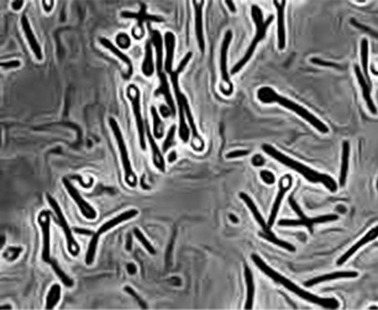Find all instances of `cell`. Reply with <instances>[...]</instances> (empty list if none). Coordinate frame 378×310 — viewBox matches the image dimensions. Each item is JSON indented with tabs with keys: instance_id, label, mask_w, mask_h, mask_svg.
I'll list each match as a JSON object with an SVG mask.
<instances>
[{
	"instance_id": "obj_1",
	"label": "cell",
	"mask_w": 378,
	"mask_h": 310,
	"mask_svg": "<svg viewBox=\"0 0 378 310\" xmlns=\"http://www.w3.org/2000/svg\"><path fill=\"white\" fill-rule=\"evenodd\" d=\"M251 259H252V261L255 262V265L260 268V271H262L264 275L268 276L269 278L273 279L275 282H277V283L282 284L286 289H288L289 292L297 294L298 297L304 299V300L309 301V303H313L319 306H322V308H325V309H338L339 308V301L336 300V299L320 298V297H316V295L311 294V293L307 292V290H303L302 288L296 286V284H294L292 281H289L288 278H286V277H283L278 272H276L275 270H272V268L269 267L268 265H266V262H264L263 260H262L260 256H257L256 253H253L252 256H251Z\"/></svg>"
},
{
	"instance_id": "obj_2",
	"label": "cell",
	"mask_w": 378,
	"mask_h": 310,
	"mask_svg": "<svg viewBox=\"0 0 378 310\" xmlns=\"http://www.w3.org/2000/svg\"><path fill=\"white\" fill-rule=\"evenodd\" d=\"M262 149H263L267 154H269V156L273 157V159L277 160L278 162L282 163V165L287 166V167L292 168V170H294L296 172L302 174L305 179H308V181L311 182V183H322L325 187L328 188V189L330 190V192H336V190H338V184H336V182L334 181L331 177L327 176V174H321V173L316 172V171L311 170V168L307 167V166H304V165H302V163L289 159L288 156H286V154H283L282 152H280L278 149H276L275 147H272V146H269V145H263L262 146Z\"/></svg>"
},
{
	"instance_id": "obj_3",
	"label": "cell",
	"mask_w": 378,
	"mask_h": 310,
	"mask_svg": "<svg viewBox=\"0 0 378 310\" xmlns=\"http://www.w3.org/2000/svg\"><path fill=\"white\" fill-rule=\"evenodd\" d=\"M257 98H258V100L264 104L278 103L280 105H282V107L287 108V109L294 112L297 115H299L300 118L304 119V120H307L308 123L311 124V125L315 127L319 132H322V134H328V132H329L328 126L325 125L324 123H321V121H320L316 116H314L311 113H309L307 109L300 107L299 104L294 103V101L289 100V99L284 98V96H281L280 94L276 93L272 88H269V87L260 88L257 92Z\"/></svg>"
},
{
	"instance_id": "obj_4",
	"label": "cell",
	"mask_w": 378,
	"mask_h": 310,
	"mask_svg": "<svg viewBox=\"0 0 378 310\" xmlns=\"http://www.w3.org/2000/svg\"><path fill=\"white\" fill-rule=\"evenodd\" d=\"M251 15H252L253 23H255V25H256L255 37H253L252 42L250 43V46H248L246 54L244 55V57H242L241 60H240L239 62H237L235 66H234L233 69H231V74L239 73V72L245 67V65H246L248 61L251 60V57H252V55H253V52H255L256 47H257L258 43H260L261 41L264 38V36H266V32H267V29H268V26L271 25L273 19H275V16L269 15L268 18L266 19V20H263V13H262L260 7H257V5H252V8H251Z\"/></svg>"
},
{
	"instance_id": "obj_5",
	"label": "cell",
	"mask_w": 378,
	"mask_h": 310,
	"mask_svg": "<svg viewBox=\"0 0 378 310\" xmlns=\"http://www.w3.org/2000/svg\"><path fill=\"white\" fill-rule=\"evenodd\" d=\"M151 32V42L154 46V49H156V71L157 74H158V79H159V88L154 92V95H162L165 96L166 103H167L168 108L172 112V115L176 114V107H175V101H173L172 95H171V89H170V84H168L167 77H166V73L164 72L165 69V63H164V51H162V37L161 34H159L157 30H152L151 26H148Z\"/></svg>"
},
{
	"instance_id": "obj_6",
	"label": "cell",
	"mask_w": 378,
	"mask_h": 310,
	"mask_svg": "<svg viewBox=\"0 0 378 310\" xmlns=\"http://www.w3.org/2000/svg\"><path fill=\"white\" fill-rule=\"evenodd\" d=\"M193 54L192 52H188L186 56L183 57V60L181 61V63L178 65V67L176 71L171 72V82H172V87H173V92H175L176 95V100H177L178 104V112H179V137L182 138L183 142H188L189 137H190V129L187 124V118H186V113H184V107H183V96L184 94L181 92V88H179V82H178V77L182 72L184 71V68L187 67L188 62L192 58Z\"/></svg>"
},
{
	"instance_id": "obj_7",
	"label": "cell",
	"mask_w": 378,
	"mask_h": 310,
	"mask_svg": "<svg viewBox=\"0 0 378 310\" xmlns=\"http://www.w3.org/2000/svg\"><path fill=\"white\" fill-rule=\"evenodd\" d=\"M109 125L110 127H112V131H113V134H114L115 140H117V143H118L119 152H120L121 165H123L124 173H125V183L128 184L129 187L135 188L137 185V177H136V174H135L134 170H132L131 161H130V159H129L128 147H126L123 132H121L120 126H119L118 121L115 120L114 118L109 119Z\"/></svg>"
},
{
	"instance_id": "obj_8",
	"label": "cell",
	"mask_w": 378,
	"mask_h": 310,
	"mask_svg": "<svg viewBox=\"0 0 378 310\" xmlns=\"http://www.w3.org/2000/svg\"><path fill=\"white\" fill-rule=\"evenodd\" d=\"M240 198H241L242 200L245 201V204H246L248 209H250V212L252 213V215H253V218H255V220L257 221L258 225L261 226V229H262V231L260 232V236L261 237H263V239L267 240V241L275 243V245L280 246V247L286 248V250L291 251V252H294V251H296V247H294L293 245H291V243H289V242L283 241V240L278 239V237L276 236L275 234H273L271 228H269V226H268V224H267L266 221H264L263 217H262V215H261L260 210L257 209L256 204L253 203L252 199H251L250 196H248L246 194V193H240Z\"/></svg>"
},
{
	"instance_id": "obj_9",
	"label": "cell",
	"mask_w": 378,
	"mask_h": 310,
	"mask_svg": "<svg viewBox=\"0 0 378 310\" xmlns=\"http://www.w3.org/2000/svg\"><path fill=\"white\" fill-rule=\"evenodd\" d=\"M289 204L293 208V210L296 212V214L299 219H297V220H286V219H282V220L278 221V225L280 226H307L309 231L313 232V226L315 225V224L330 223V221H335L339 219L338 215L335 214L321 215V217L316 218H308L305 217L304 213L302 212V209H300L299 205L297 204V201L294 200L293 198H289Z\"/></svg>"
},
{
	"instance_id": "obj_10",
	"label": "cell",
	"mask_w": 378,
	"mask_h": 310,
	"mask_svg": "<svg viewBox=\"0 0 378 310\" xmlns=\"http://www.w3.org/2000/svg\"><path fill=\"white\" fill-rule=\"evenodd\" d=\"M231 40H233V32L231 30H228L225 32L224 40L222 42L220 47V76H222V84H220L219 89L224 95L229 96L234 92L233 83L230 81V74L228 71V52L230 48Z\"/></svg>"
},
{
	"instance_id": "obj_11",
	"label": "cell",
	"mask_w": 378,
	"mask_h": 310,
	"mask_svg": "<svg viewBox=\"0 0 378 310\" xmlns=\"http://www.w3.org/2000/svg\"><path fill=\"white\" fill-rule=\"evenodd\" d=\"M46 198H47V201H48L49 206L52 208L53 213H55V214H56L57 223H59L61 228H62L63 234H65L66 240H67L68 252H70L71 256H73V257L78 256L79 252H81V247H79L78 242H77L76 239H74L73 232H72V229L70 228V225H68L67 220H66L65 214H63L62 209H61V206L59 205V203H57L56 199H55L53 196H51L49 194H46Z\"/></svg>"
},
{
	"instance_id": "obj_12",
	"label": "cell",
	"mask_w": 378,
	"mask_h": 310,
	"mask_svg": "<svg viewBox=\"0 0 378 310\" xmlns=\"http://www.w3.org/2000/svg\"><path fill=\"white\" fill-rule=\"evenodd\" d=\"M126 95H128L129 100H130V103H131L132 110H134L137 131H139L140 146H141L142 149H146V140H145L146 127H145V124H143V119L141 114V94H140V89L137 88V85H135V84L128 85Z\"/></svg>"
},
{
	"instance_id": "obj_13",
	"label": "cell",
	"mask_w": 378,
	"mask_h": 310,
	"mask_svg": "<svg viewBox=\"0 0 378 310\" xmlns=\"http://www.w3.org/2000/svg\"><path fill=\"white\" fill-rule=\"evenodd\" d=\"M51 215L49 210H42L37 217V223L42 232V261L51 260Z\"/></svg>"
},
{
	"instance_id": "obj_14",
	"label": "cell",
	"mask_w": 378,
	"mask_h": 310,
	"mask_svg": "<svg viewBox=\"0 0 378 310\" xmlns=\"http://www.w3.org/2000/svg\"><path fill=\"white\" fill-rule=\"evenodd\" d=\"M121 16L123 18H132L136 19L137 24L135 25L134 30H132V36H134L136 40H140V38L143 37L145 35V30H143V21H154V23H162L164 19L161 16L157 15H150L146 12V5L142 4L141 9H140L139 13H130V12H123L121 13Z\"/></svg>"
},
{
	"instance_id": "obj_15",
	"label": "cell",
	"mask_w": 378,
	"mask_h": 310,
	"mask_svg": "<svg viewBox=\"0 0 378 310\" xmlns=\"http://www.w3.org/2000/svg\"><path fill=\"white\" fill-rule=\"evenodd\" d=\"M63 184H65L66 189H67L68 194L71 195V198L76 201L77 206L79 208V212L82 213V215L88 220H95L96 219V212L95 209L85 200L84 198L81 195V193L77 190V188L72 184V182L68 178H63L62 179Z\"/></svg>"
},
{
	"instance_id": "obj_16",
	"label": "cell",
	"mask_w": 378,
	"mask_h": 310,
	"mask_svg": "<svg viewBox=\"0 0 378 310\" xmlns=\"http://www.w3.org/2000/svg\"><path fill=\"white\" fill-rule=\"evenodd\" d=\"M182 101H183L184 113H186L187 121H188L190 134H192V137H190V138H192V140H190V145H192V147H193V149H194V151H197V152L204 151V148H205V142H204L203 137H201L199 132H198L197 125H195L194 118H193V114H192V110H190L189 101H188V99H187L186 95L183 96V100H182Z\"/></svg>"
},
{
	"instance_id": "obj_17",
	"label": "cell",
	"mask_w": 378,
	"mask_h": 310,
	"mask_svg": "<svg viewBox=\"0 0 378 310\" xmlns=\"http://www.w3.org/2000/svg\"><path fill=\"white\" fill-rule=\"evenodd\" d=\"M291 187H292V177L289 176V174H286V176H283L282 178H281L280 188H278V194H277V196H276V200L272 205L271 214H269V220H268V223H267V224H268L269 228H272V225L275 224L276 219H277L278 212H280V208H281V204H282L284 195H286V193L288 192L289 189H291Z\"/></svg>"
},
{
	"instance_id": "obj_18",
	"label": "cell",
	"mask_w": 378,
	"mask_h": 310,
	"mask_svg": "<svg viewBox=\"0 0 378 310\" xmlns=\"http://www.w3.org/2000/svg\"><path fill=\"white\" fill-rule=\"evenodd\" d=\"M21 26H23V31L25 36H26V40H27V42H29V46H30V48H31L32 54L35 55V57L37 58V61H42V58H43L42 48H41V45L38 43L37 38H36L34 31H32V27H31V25H30L29 19H27L25 15H23V18H21Z\"/></svg>"
},
{
	"instance_id": "obj_19",
	"label": "cell",
	"mask_w": 378,
	"mask_h": 310,
	"mask_svg": "<svg viewBox=\"0 0 378 310\" xmlns=\"http://www.w3.org/2000/svg\"><path fill=\"white\" fill-rule=\"evenodd\" d=\"M194 7V14H195V35H197L198 46L201 54L205 51V38H204V29H203V5L205 4L204 2H194L192 3Z\"/></svg>"
},
{
	"instance_id": "obj_20",
	"label": "cell",
	"mask_w": 378,
	"mask_h": 310,
	"mask_svg": "<svg viewBox=\"0 0 378 310\" xmlns=\"http://www.w3.org/2000/svg\"><path fill=\"white\" fill-rule=\"evenodd\" d=\"M137 214H139V210H136V209H130V210H126V212H123L121 214L117 215L115 218H113V219H110V220L105 221V223H104L103 225H101L100 228L98 229V231L95 232V235H98V236L100 237L101 235L105 234L106 231L114 229L115 226L119 225V224L125 223V221L130 220V219H132V218H135Z\"/></svg>"
},
{
	"instance_id": "obj_21",
	"label": "cell",
	"mask_w": 378,
	"mask_h": 310,
	"mask_svg": "<svg viewBox=\"0 0 378 310\" xmlns=\"http://www.w3.org/2000/svg\"><path fill=\"white\" fill-rule=\"evenodd\" d=\"M377 237H378V226H374L373 229H371L368 232H367V234L365 235V236H363L362 239L360 240V241H357V242L355 243L354 246H352V247H350V248H349V251H346V252H345V253L343 254V256H341L340 259L338 260V262H336V265H338V266L344 265L345 262H346L347 260H349L350 257H351L352 254H354L355 252H357V251L360 250V248L362 247V246H365L366 243H368V242L373 241V240H374V239H377Z\"/></svg>"
},
{
	"instance_id": "obj_22",
	"label": "cell",
	"mask_w": 378,
	"mask_h": 310,
	"mask_svg": "<svg viewBox=\"0 0 378 310\" xmlns=\"http://www.w3.org/2000/svg\"><path fill=\"white\" fill-rule=\"evenodd\" d=\"M165 46H166V60H165V71L166 73L171 74L173 71V58H175V48H176V36L173 32L167 31L164 37Z\"/></svg>"
},
{
	"instance_id": "obj_23",
	"label": "cell",
	"mask_w": 378,
	"mask_h": 310,
	"mask_svg": "<svg viewBox=\"0 0 378 310\" xmlns=\"http://www.w3.org/2000/svg\"><path fill=\"white\" fill-rule=\"evenodd\" d=\"M357 276H358V273L355 272V271H338V272L329 273V275L315 277V278H313V279H310V281L305 282L304 286L305 287H314L315 284L322 283V282L335 281V279H341V278H356Z\"/></svg>"
},
{
	"instance_id": "obj_24",
	"label": "cell",
	"mask_w": 378,
	"mask_h": 310,
	"mask_svg": "<svg viewBox=\"0 0 378 310\" xmlns=\"http://www.w3.org/2000/svg\"><path fill=\"white\" fill-rule=\"evenodd\" d=\"M99 42H100V45H103L104 47H105V48L109 49V51L112 52V54H114L115 56H117L119 58V60L123 61V62L125 63L126 66H128V72H126V74H125V76H124V78H125V79L130 78L131 74H132V62H131L130 58H129V56H126V55L124 54V52L121 51V49L119 48V47L115 46L114 43L112 42V41L107 40V38H105V37H100V38H99Z\"/></svg>"
},
{
	"instance_id": "obj_25",
	"label": "cell",
	"mask_w": 378,
	"mask_h": 310,
	"mask_svg": "<svg viewBox=\"0 0 378 310\" xmlns=\"http://www.w3.org/2000/svg\"><path fill=\"white\" fill-rule=\"evenodd\" d=\"M275 7L277 9V19H278V48L284 49L286 47V25H284V8H286V2H277L276 0Z\"/></svg>"
},
{
	"instance_id": "obj_26",
	"label": "cell",
	"mask_w": 378,
	"mask_h": 310,
	"mask_svg": "<svg viewBox=\"0 0 378 310\" xmlns=\"http://www.w3.org/2000/svg\"><path fill=\"white\" fill-rule=\"evenodd\" d=\"M355 73H356V77H357V81L361 85L363 98H365L366 104H367V107H368L369 112H371L373 115H376L377 114V108H376V105H374L373 100H372V98H371V89H369V88H371V85L367 83L365 76H363V73L360 71V68H358L357 66H355Z\"/></svg>"
},
{
	"instance_id": "obj_27",
	"label": "cell",
	"mask_w": 378,
	"mask_h": 310,
	"mask_svg": "<svg viewBox=\"0 0 378 310\" xmlns=\"http://www.w3.org/2000/svg\"><path fill=\"white\" fill-rule=\"evenodd\" d=\"M146 132H147L148 142H150L151 152H152V161L154 167H156L159 172H166V162L164 159V154H162L161 149L157 146L156 141H154V136L151 134L150 130H148V126H146Z\"/></svg>"
},
{
	"instance_id": "obj_28",
	"label": "cell",
	"mask_w": 378,
	"mask_h": 310,
	"mask_svg": "<svg viewBox=\"0 0 378 310\" xmlns=\"http://www.w3.org/2000/svg\"><path fill=\"white\" fill-rule=\"evenodd\" d=\"M245 282H246V303H245V309L253 308V299H255V282H253V276L250 268L245 265L244 267Z\"/></svg>"
},
{
	"instance_id": "obj_29",
	"label": "cell",
	"mask_w": 378,
	"mask_h": 310,
	"mask_svg": "<svg viewBox=\"0 0 378 310\" xmlns=\"http://www.w3.org/2000/svg\"><path fill=\"white\" fill-rule=\"evenodd\" d=\"M142 73L146 77H151L154 72V62H153V51H152V42L151 40H148L146 42L145 47V57H143L142 67H141Z\"/></svg>"
},
{
	"instance_id": "obj_30",
	"label": "cell",
	"mask_w": 378,
	"mask_h": 310,
	"mask_svg": "<svg viewBox=\"0 0 378 310\" xmlns=\"http://www.w3.org/2000/svg\"><path fill=\"white\" fill-rule=\"evenodd\" d=\"M349 157H350V143L347 141H344L343 143V159H341V172L340 179H339V185L344 187L346 184L347 173H349Z\"/></svg>"
},
{
	"instance_id": "obj_31",
	"label": "cell",
	"mask_w": 378,
	"mask_h": 310,
	"mask_svg": "<svg viewBox=\"0 0 378 310\" xmlns=\"http://www.w3.org/2000/svg\"><path fill=\"white\" fill-rule=\"evenodd\" d=\"M61 298H62V288L60 284L55 283L52 284L49 288L47 295H46V305L45 308L47 310L55 309L57 306V304L60 303Z\"/></svg>"
},
{
	"instance_id": "obj_32",
	"label": "cell",
	"mask_w": 378,
	"mask_h": 310,
	"mask_svg": "<svg viewBox=\"0 0 378 310\" xmlns=\"http://www.w3.org/2000/svg\"><path fill=\"white\" fill-rule=\"evenodd\" d=\"M151 114H152L153 120V136L156 138L164 137L165 135V124L162 121L161 116L158 115V112L154 107H151Z\"/></svg>"
},
{
	"instance_id": "obj_33",
	"label": "cell",
	"mask_w": 378,
	"mask_h": 310,
	"mask_svg": "<svg viewBox=\"0 0 378 310\" xmlns=\"http://www.w3.org/2000/svg\"><path fill=\"white\" fill-rule=\"evenodd\" d=\"M47 264H49V265H51L52 270H53V271H55V273H56V275H57V277H59V278L61 279V281H62V283H63V284H65V286H66V287H67V288H72V287H73V286H74V282H73V279H72V278H71V277H68L67 275H66V273H65V272H63V270H62V268H61V267H60V266H59V264H57V261H56V260L51 259V260H49V261L47 262Z\"/></svg>"
},
{
	"instance_id": "obj_34",
	"label": "cell",
	"mask_w": 378,
	"mask_h": 310,
	"mask_svg": "<svg viewBox=\"0 0 378 310\" xmlns=\"http://www.w3.org/2000/svg\"><path fill=\"white\" fill-rule=\"evenodd\" d=\"M361 62H362L363 74H365L366 81L371 85V81H369L368 76V42H367L366 38H363V40L361 41Z\"/></svg>"
},
{
	"instance_id": "obj_35",
	"label": "cell",
	"mask_w": 378,
	"mask_h": 310,
	"mask_svg": "<svg viewBox=\"0 0 378 310\" xmlns=\"http://www.w3.org/2000/svg\"><path fill=\"white\" fill-rule=\"evenodd\" d=\"M134 235H135V236H136V239L142 243L143 247H145L146 250L148 251V252H150L151 254L156 253V250H154V247L152 246V243H151L150 241H148L147 239H146L145 235H143L142 232H141V230L137 229V228L134 229Z\"/></svg>"
},
{
	"instance_id": "obj_36",
	"label": "cell",
	"mask_w": 378,
	"mask_h": 310,
	"mask_svg": "<svg viewBox=\"0 0 378 310\" xmlns=\"http://www.w3.org/2000/svg\"><path fill=\"white\" fill-rule=\"evenodd\" d=\"M21 252H23V247H19V246H14V247H8L7 250L3 252V257L7 261L12 262L15 261L19 256H20Z\"/></svg>"
},
{
	"instance_id": "obj_37",
	"label": "cell",
	"mask_w": 378,
	"mask_h": 310,
	"mask_svg": "<svg viewBox=\"0 0 378 310\" xmlns=\"http://www.w3.org/2000/svg\"><path fill=\"white\" fill-rule=\"evenodd\" d=\"M115 41H117V45L120 49L130 48L131 38L126 32H120V34H118L117 37H115Z\"/></svg>"
},
{
	"instance_id": "obj_38",
	"label": "cell",
	"mask_w": 378,
	"mask_h": 310,
	"mask_svg": "<svg viewBox=\"0 0 378 310\" xmlns=\"http://www.w3.org/2000/svg\"><path fill=\"white\" fill-rule=\"evenodd\" d=\"M176 129L177 127L172 126L167 132V137H166L164 146H162V151L167 152L171 148V146H173V141H175V135H176Z\"/></svg>"
},
{
	"instance_id": "obj_39",
	"label": "cell",
	"mask_w": 378,
	"mask_h": 310,
	"mask_svg": "<svg viewBox=\"0 0 378 310\" xmlns=\"http://www.w3.org/2000/svg\"><path fill=\"white\" fill-rule=\"evenodd\" d=\"M260 176H261L262 181H263L266 184H273L276 182L275 174H273L272 172H269V171H261Z\"/></svg>"
},
{
	"instance_id": "obj_40",
	"label": "cell",
	"mask_w": 378,
	"mask_h": 310,
	"mask_svg": "<svg viewBox=\"0 0 378 310\" xmlns=\"http://www.w3.org/2000/svg\"><path fill=\"white\" fill-rule=\"evenodd\" d=\"M248 151L247 149H236V151H231L226 154V159H237V157L247 156Z\"/></svg>"
},
{
	"instance_id": "obj_41",
	"label": "cell",
	"mask_w": 378,
	"mask_h": 310,
	"mask_svg": "<svg viewBox=\"0 0 378 310\" xmlns=\"http://www.w3.org/2000/svg\"><path fill=\"white\" fill-rule=\"evenodd\" d=\"M20 66H21L20 61H18V60L8 61V62H2V68H4V69L18 68V67H20Z\"/></svg>"
},
{
	"instance_id": "obj_42",
	"label": "cell",
	"mask_w": 378,
	"mask_h": 310,
	"mask_svg": "<svg viewBox=\"0 0 378 310\" xmlns=\"http://www.w3.org/2000/svg\"><path fill=\"white\" fill-rule=\"evenodd\" d=\"M125 290H126V292H128V293H130V294H131V295H134V297H135V298H136V300H137V301H139V304H140V305H141V306H142V308H143V309H146V308H147V305H146V304H145V303H143V301H142V299H141V298H140V297H139V295H137V294H136V293H135V292H134V289H131V288H130V287H125Z\"/></svg>"
},
{
	"instance_id": "obj_43",
	"label": "cell",
	"mask_w": 378,
	"mask_h": 310,
	"mask_svg": "<svg viewBox=\"0 0 378 310\" xmlns=\"http://www.w3.org/2000/svg\"><path fill=\"white\" fill-rule=\"evenodd\" d=\"M263 163H264L263 157L260 156V154H255V156L252 157V165L256 166V167H260V166H263Z\"/></svg>"
},
{
	"instance_id": "obj_44",
	"label": "cell",
	"mask_w": 378,
	"mask_h": 310,
	"mask_svg": "<svg viewBox=\"0 0 378 310\" xmlns=\"http://www.w3.org/2000/svg\"><path fill=\"white\" fill-rule=\"evenodd\" d=\"M55 3L53 0H51V2H46V0H42V7L43 9H45L46 13H49L52 10V8H53Z\"/></svg>"
},
{
	"instance_id": "obj_45",
	"label": "cell",
	"mask_w": 378,
	"mask_h": 310,
	"mask_svg": "<svg viewBox=\"0 0 378 310\" xmlns=\"http://www.w3.org/2000/svg\"><path fill=\"white\" fill-rule=\"evenodd\" d=\"M23 7H24V0H15V2L12 3L13 10H16V12L20 10Z\"/></svg>"
},
{
	"instance_id": "obj_46",
	"label": "cell",
	"mask_w": 378,
	"mask_h": 310,
	"mask_svg": "<svg viewBox=\"0 0 378 310\" xmlns=\"http://www.w3.org/2000/svg\"><path fill=\"white\" fill-rule=\"evenodd\" d=\"M167 160H168V162H170V163L175 162L176 160H177V152H176V151H171V153L168 154Z\"/></svg>"
},
{
	"instance_id": "obj_47",
	"label": "cell",
	"mask_w": 378,
	"mask_h": 310,
	"mask_svg": "<svg viewBox=\"0 0 378 310\" xmlns=\"http://www.w3.org/2000/svg\"><path fill=\"white\" fill-rule=\"evenodd\" d=\"M225 4L228 5V8L231 10V12L236 13V7H235V4H234V2H231V0H226Z\"/></svg>"
},
{
	"instance_id": "obj_48",
	"label": "cell",
	"mask_w": 378,
	"mask_h": 310,
	"mask_svg": "<svg viewBox=\"0 0 378 310\" xmlns=\"http://www.w3.org/2000/svg\"><path fill=\"white\" fill-rule=\"evenodd\" d=\"M159 110H161L162 115H164V116H170V114H171V115H172V112H171V109H170V108L161 107V109H159Z\"/></svg>"
},
{
	"instance_id": "obj_49",
	"label": "cell",
	"mask_w": 378,
	"mask_h": 310,
	"mask_svg": "<svg viewBox=\"0 0 378 310\" xmlns=\"http://www.w3.org/2000/svg\"><path fill=\"white\" fill-rule=\"evenodd\" d=\"M76 232H79V234H84V235H93L92 232L88 231V230H79V229H76L74 230Z\"/></svg>"
},
{
	"instance_id": "obj_50",
	"label": "cell",
	"mask_w": 378,
	"mask_h": 310,
	"mask_svg": "<svg viewBox=\"0 0 378 310\" xmlns=\"http://www.w3.org/2000/svg\"><path fill=\"white\" fill-rule=\"evenodd\" d=\"M128 270H129V272H130V273H135V272H136V270H135V266L134 265H129L128 266Z\"/></svg>"
},
{
	"instance_id": "obj_51",
	"label": "cell",
	"mask_w": 378,
	"mask_h": 310,
	"mask_svg": "<svg viewBox=\"0 0 378 310\" xmlns=\"http://www.w3.org/2000/svg\"><path fill=\"white\" fill-rule=\"evenodd\" d=\"M229 218H230V219H231V220H233V223H237V221H239V220H237V219H236V217H235V215H233V214H230V215H229Z\"/></svg>"
},
{
	"instance_id": "obj_52",
	"label": "cell",
	"mask_w": 378,
	"mask_h": 310,
	"mask_svg": "<svg viewBox=\"0 0 378 310\" xmlns=\"http://www.w3.org/2000/svg\"><path fill=\"white\" fill-rule=\"evenodd\" d=\"M2 309H13V306L9 305V304H5V305H2Z\"/></svg>"
},
{
	"instance_id": "obj_53",
	"label": "cell",
	"mask_w": 378,
	"mask_h": 310,
	"mask_svg": "<svg viewBox=\"0 0 378 310\" xmlns=\"http://www.w3.org/2000/svg\"><path fill=\"white\" fill-rule=\"evenodd\" d=\"M5 243V236H2V242H0V247L3 248V246H4Z\"/></svg>"
},
{
	"instance_id": "obj_54",
	"label": "cell",
	"mask_w": 378,
	"mask_h": 310,
	"mask_svg": "<svg viewBox=\"0 0 378 310\" xmlns=\"http://www.w3.org/2000/svg\"><path fill=\"white\" fill-rule=\"evenodd\" d=\"M377 189H378V181H377Z\"/></svg>"
}]
</instances>
